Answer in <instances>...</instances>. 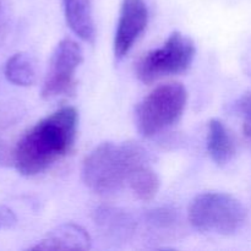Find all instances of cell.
Wrapping results in <instances>:
<instances>
[{"instance_id": "cell-5", "label": "cell", "mask_w": 251, "mask_h": 251, "mask_svg": "<svg viewBox=\"0 0 251 251\" xmlns=\"http://www.w3.org/2000/svg\"><path fill=\"white\" fill-rule=\"evenodd\" d=\"M193 39L176 31L163 46L150 50L136 64V76L141 82L152 83L162 77L179 75L188 70L195 58Z\"/></svg>"}, {"instance_id": "cell-8", "label": "cell", "mask_w": 251, "mask_h": 251, "mask_svg": "<svg viewBox=\"0 0 251 251\" xmlns=\"http://www.w3.org/2000/svg\"><path fill=\"white\" fill-rule=\"evenodd\" d=\"M91 238L82 227L74 223L59 226L46 235L32 250H88Z\"/></svg>"}, {"instance_id": "cell-14", "label": "cell", "mask_w": 251, "mask_h": 251, "mask_svg": "<svg viewBox=\"0 0 251 251\" xmlns=\"http://www.w3.org/2000/svg\"><path fill=\"white\" fill-rule=\"evenodd\" d=\"M17 223V217L14 211L7 206L0 205V230L12 228Z\"/></svg>"}, {"instance_id": "cell-10", "label": "cell", "mask_w": 251, "mask_h": 251, "mask_svg": "<svg viewBox=\"0 0 251 251\" xmlns=\"http://www.w3.org/2000/svg\"><path fill=\"white\" fill-rule=\"evenodd\" d=\"M207 152L218 166H226L235 154V142L228 127L220 119H211L207 130Z\"/></svg>"}, {"instance_id": "cell-3", "label": "cell", "mask_w": 251, "mask_h": 251, "mask_svg": "<svg viewBox=\"0 0 251 251\" xmlns=\"http://www.w3.org/2000/svg\"><path fill=\"white\" fill-rule=\"evenodd\" d=\"M189 222L201 233L233 235L247 222L248 213L243 203L226 193H203L191 201Z\"/></svg>"}, {"instance_id": "cell-9", "label": "cell", "mask_w": 251, "mask_h": 251, "mask_svg": "<svg viewBox=\"0 0 251 251\" xmlns=\"http://www.w3.org/2000/svg\"><path fill=\"white\" fill-rule=\"evenodd\" d=\"M64 15L71 31L87 43L96 39L92 0H63Z\"/></svg>"}, {"instance_id": "cell-6", "label": "cell", "mask_w": 251, "mask_h": 251, "mask_svg": "<svg viewBox=\"0 0 251 251\" xmlns=\"http://www.w3.org/2000/svg\"><path fill=\"white\" fill-rule=\"evenodd\" d=\"M83 60L82 48L71 38H64L51 54L48 73L42 87V97L53 100L75 93V74Z\"/></svg>"}, {"instance_id": "cell-12", "label": "cell", "mask_w": 251, "mask_h": 251, "mask_svg": "<svg viewBox=\"0 0 251 251\" xmlns=\"http://www.w3.org/2000/svg\"><path fill=\"white\" fill-rule=\"evenodd\" d=\"M158 174L151 168L150 164L142 166L132 174L129 181V189L141 201H150L157 195L159 190Z\"/></svg>"}, {"instance_id": "cell-1", "label": "cell", "mask_w": 251, "mask_h": 251, "mask_svg": "<svg viewBox=\"0 0 251 251\" xmlns=\"http://www.w3.org/2000/svg\"><path fill=\"white\" fill-rule=\"evenodd\" d=\"M78 112L63 107L39 120L17 142L14 164L25 176L43 173L66 156L77 135Z\"/></svg>"}, {"instance_id": "cell-13", "label": "cell", "mask_w": 251, "mask_h": 251, "mask_svg": "<svg viewBox=\"0 0 251 251\" xmlns=\"http://www.w3.org/2000/svg\"><path fill=\"white\" fill-rule=\"evenodd\" d=\"M238 110L243 118V134L251 145V93L240 98L238 102Z\"/></svg>"}, {"instance_id": "cell-11", "label": "cell", "mask_w": 251, "mask_h": 251, "mask_svg": "<svg viewBox=\"0 0 251 251\" xmlns=\"http://www.w3.org/2000/svg\"><path fill=\"white\" fill-rule=\"evenodd\" d=\"M7 81L16 86L27 87L36 82L37 71L33 58L27 53H16L10 56L4 66Z\"/></svg>"}, {"instance_id": "cell-4", "label": "cell", "mask_w": 251, "mask_h": 251, "mask_svg": "<svg viewBox=\"0 0 251 251\" xmlns=\"http://www.w3.org/2000/svg\"><path fill=\"white\" fill-rule=\"evenodd\" d=\"M188 91L181 83L161 85L149 93L136 108V126L144 137H152L173 126L183 115Z\"/></svg>"}, {"instance_id": "cell-2", "label": "cell", "mask_w": 251, "mask_h": 251, "mask_svg": "<svg viewBox=\"0 0 251 251\" xmlns=\"http://www.w3.org/2000/svg\"><path fill=\"white\" fill-rule=\"evenodd\" d=\"M150 164L146 150L135 142H103L83 159L81 178L91 191L110 195L129 185L132 174Z\"/></svg>"}, {"instance_id": "cell-7", "label": "cell", "mask_w": 251, "mask_h": 251, "mask_svg": "<svg viewBox=\"0 0 251 251\" xmlns=\"http://www.w3.org/2000/svg\"><path fill=\"white\" fill-rule=\"evenodd\" d=\"M149 24V9L145 0H123L114 34V54L124 58Z\"/></svg>"}]
</instances>
